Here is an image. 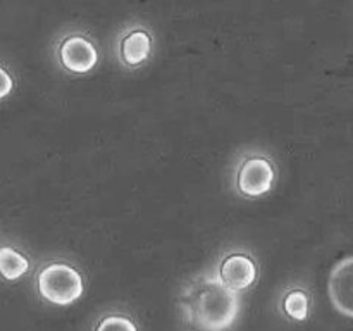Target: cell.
Masks as SVG:
<instances>
[{
    "label": "cell",
    "instance_id": "6da1fadb",
    "mask_svg": "<svg viewBox=\"0 0 353 331\" xmlns=\"http://www.w3.org/2000/svg\"><path fill=\"white\" fill-rule=\"evenodd\" d=\"M178 305L186 324L196 331H228L238 319L241 300L216 272H203L181 288Z\"/></svg>",
    "mask_w": 353,
    "mask_h": 331
},
{
    "label": "cell",
    "instance_id": "7a4b0ae2",
    "mask_svg": "<svg viewBox=\"0 0 353 331\" xmlns=\"http://www.w3.org/2000/svg\"><path fill=\"white\" fill-rule=\"evenodd\" d=\"M38 295L52 305L68 307L85 293V278L65 261H50L37 274Z\"/></svg>",
    "mask_w": 353,
    "mask_h": 331
},
{
    "label": "cell",
    "instance_id": "3957f363",
    "mask_svg": "<svg viewBox=\"0 0 353 331\" xmlns=\"http://www.w3.org/2000/svg\"><path fill=\"white\" fill-rule=\"evenodd\" d=\"M276 166L262 152L243 155L234 169V190L243 199H261L268 195L276 181Z\"/></svg>",
    "mask_w": 353,
    "mask_h": 331
},
{
    "label": "cell",
    "instance_id": "277c9868",
    "mask_svg": "<svg viewBox=\"0 0 353 331\" xmlns=\"http://www.w3.org/2000/svg\"><path fill=\"white\" fill-rule=\"evenodd\" d=\"M55 55L59 66L71 74H88L100 61L99 48L85 33H69L61 38Z\"/></svg>",
    "mask_w": 353,
    "mask_h": 331
},
{
    "label": "cell",
    "instance_id": "5b68a950",
    "mask_svg": "<svg viewBox=\"0 0 353 331\" xmlns=\"http://www.w3.org/2000/svg\"><path fill=\"white\" fill-rule=\"evenodd\" d=\"M216 271L224 281V285L238 293L252 288L259 278V268L254 257L248 252L236 250V248L226 252L221 257Z\"/></svg>",
    "mask_w": 353,
    "mask_h": 331
},
{
    "label": "cell",
    "instance_id": "8992f818",
    "mask_svg": "<svg viewBox=\"0 0 353 331\" xmlns=\"http://www.w3.org/2000/svg\"><path fill=\"white\" fill-rule=\"evenodd\" d=\"M117 59L126 69H138L147 64L154 52V37L141 24L126 28L117 38Z\"/></svg>",
    "mask_w": 353,
    "mask_h": 331
},
{
    "label": "cell",
    "instance_id": "52a82bcc",
    "mask_svg": "<svg viewBox=\"0 0 353 331\" xmlns=\"http://www.w3.org/2000/svg\"><path fill=\"white\" fill-rule=\"evenodd\" d=\"M327 293L334 309L353 319V255L333 265L327 278Z\"/></svg>",
    "mask_w": 353,
    "mask_h": 331
},
{
    "label": "cell",
    "instance_id": "ba28073f",
    "mask_svg": "<svg viewBox=\"0 0 353 331\" xmlns=\"http://www.w3.org/2000/svg\"><path fill=\"white\" fill-rule=\"evenodd\" d=\"M30 265L31 262L28 255H24L17 248L3 245L2 250H0V271L7 281H16V279L23 278Z\"/></svg>",
    "mask_w": 353,
    "mask_h": 331
},
{
    "label": "cell",
    "instance_id": "9c48e42d",
    "mask_svg": "<svg viewBox=\"0 0 353 331\" xmlns=\"http://www.w3.org/2000/svg\"><path fill=\"white\" fill-rule=\"evenodd\" d=\"M283 310L295 321H305L309 317V297L305 290L292 288L283 297Z\"/></svg>",
    "mask_w": 353,
    "mask_h": 331
},
{
    "label": "cell",
    "instance_id": "30bf717a",
    "mask_svg": "<svg viewBox=\"0 0 353 331\" xmlns=\"http://www.w3.org/2000/svg\"><path fill=\"white\" fill-rule=\"evenodd\" d=\"M93 331H138V326L130 316L112 312L100 317Z\"/></svg>",
    "mask_w": 353,
    "mask_h": 331
},
{
    "label": "cell",
    "instance_id": "8fae6325",
    "mask_svg": "<svg viewBox=\"0 0 353 331\" xmlns=\"http://www.w3.org/2000/svg\"><path fill=\"white\" fill-rule=\"evenodd\" d=\"M0 74H2V79H3V83H2V93H0V95H2V99H6V97L10 93V90H12L14 79L10 78L9 72H7L6 68H2V71H0Z\"/></svg>",
    "mask_w": 353,
    "mask_h": 331
}]
</instances>
